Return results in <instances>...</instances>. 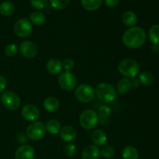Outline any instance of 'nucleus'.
Returning <instances> with one entry per match:
<instances>
[{"label":"nucleus","mask_w":159,"mask_h":159,"mask_svg":"<svg viewBox=\"0 0 159 159\" xmlns=\"http://www.w3.org/2000/svg\"><path fill=\"white\" fill-rule=\"evenodd\" d=\"M147 40V35L143 28L133 26L125 31L122 37L124 44L130 49H138L141 48Z\"/></svg>","instance_id":"1"},{"label":"nucleus","mask_w":159,"mask_h":159,"mask_svg":"<svg viewBox=\"0 0 159 159\" xmlns=\"http://www.w3.org/2000/svg\"><path fill=\"white\" fill-rule=\"evenodd\" d=\"M96 96L101 102L104 103H110L116 99L117 93L111 84L107 82H101L96 86L95 90Z\"/></svg>","instance_id":"2"},{"label":"nucleus","mask_w":159,"mask_h":159,"mask_svg":"<svg viewBox=\"0 0 159 159\" xmlns=\"http://www.w3.org/2000/svg\"><path fill=\"white\" fill-rule=\"evenodd\" d=\"M118 71L127 79H134L140 72V65L134 59L126 58L119 62Z\"/></svg>","instance_id":"3"},{"label":"nucleus","mask_w":159,"mask_h":159,"mask_svg":"<svg viewBox=\"0 0 159 159\" xmlns=\"http://www.w3.org/2000/svg\"><path fill=\"white\" fill-rule=\"evenodd\" d=\"M99 115L94 110L89 109L82 112L79 116V124L85 130H92L97 126Z\"/></svg>","instance_id":"4"},{"label":"nucleus","mask_w":159,"mask_h":159,"mask_svg":"<svg viewBox=\"0 0 159 159\" xmlns=\"http://www.w3.org/2000/svg\"><path fill=\"white\" fill-rule=\"evenodd\" d=\"M75 96L78 101L83 103H89L95 99L96 93L89 84H81L75 89Z\"/></svg>","instance_id":"5"},{"label":"nucleus","mask_w":159,"mask_h":159,"mask_svg":"<svg viewBox=\"0 0 159 159\" xmlns=\"http://www.w3.org/2000/svg\"><path fill=\"white\" fill-rule=\"evenodd\" d=\"M46 127L43 123L35 121L26 127V136L31 141H40L46 134Z\"/></svg>","instance_id":"6"},{"label":"nucleus","mask_w":159,"mask_h":159,"mask_svg":"<svg viewBox=\"0 0 159 159\" xmlns=\"http://www.w3.org/2000/svg\"><path fill=\"white\" fill-rule=\"evenodd\" d=\"M0 101L5 108L11 111L17 110L21 103L19 95L13 91H6L3 93Z\"/></svg>","instance_id":"7"},{"label":"nucleus","mask_w":159,"mask_h":159,"mask_svg":"<svg viewBox=\"0 0 159 159\" xmlns=\"http://www.w3.org/2000/svg\"><path fill=\"white\" fill-rule=\"evenodd\" d=\"M58 85L65 91H72L77 87L76 76L71 71H64L58 76Z\"/></svg>","instance_id":"8"},{"label":"nucleus","mask_w":159,"mask_h":159,"mask_svg":"<svg viewBox=\"0 0 159 159\" xmlns=\"http://www.w3.org/2000/svg\"><path fill=\"white\" fill-rule=\"evenodd\" d=\"M13 30L14 33L17 37L20 38H26L32 33V23L30 21V20L26 18L20 19L14 24Z\"/></svg>","instance_id":"9"},{"label":"nucleus","mask_w":159,"mask_h":159,"mask_svg":"<svg viewBox=\"0 0 159 159\" xmlns=\"http://www.w3.org/2000/svg\"><path fill=\"white\" fill-rule=\"evenodd\" d=\"M21 116L26 121L35 122L40 117V110L34 104H26L22 108Z\"/></svg>","instance_id":"10"},{"label":"nucleus","mask_w":159,"mask_h":159,"mask_svg":"<svg viewBox=\"0 0 159 159\" xmlns=\"http://www.w3.org/2000/svg\"><path fill=\"white\" fill-rule=\"evenodd\" d=\"M20 50L21 54L26 58H34L38 53L37 47L30 40H24L20 43Z\"/></svg>","instance_id":"11"},{"label":"nucleus","mask_w":159,"mask_h":159,"mask_svg":"<svg viewBox=\"0 0 159 159\" xmlns=\"http://www.w3.org/2000/svg\"><path fill=\"white\" fill-rule=\"evenodd\" d=\"M35 150L28 144H23L19 147L15 152V159H34Z\"/></svg>","instance_id":"12"},{"label":"nucleus","mask_w":159,"mask_h":159,"mask_svg":"<svg viewBox=\"0 0 159 159\" xmlns=\"http://www.w3.org/2000/svg\"><path fill=\"white\" fill-rule=\"evenodd\" d=\"M59 134H60V138H61L62 141L68 143L74 141L77 137L76 130L72 126L70 125H67L62 127Z\"/></svg>","instance_id":"13"},{"label":"nucleus","mask_w":159,"mask_h":159,"mask_svg":"<svg viewBox=\"0 0 159 159\" xmlns=\"http://www.w3.org/2000/svg\"><path fill=\"white\" fill-rule=\"evenodd\" d=\"M91 140L93 144L97 146L98 148L103 147L107 142V135L103 130L98 129L92 133Z\"/></svg>","instance_id":"14"},{"label":"nucleus","mask_w":159,"mask_h":159,"mask_svg":"<svg viewBox=\"0 0 159 159\" xmlns=\"http://www.w3.org/2000/svg\"><path fill=\"white\" fill-rule=\"evenodd\" d=\"M100 149L94 144H89L83 149L82 152V159H99Z\"/></svg>","instance_id":"15"},{"label":"nucleus","mask_w":159,"mask_h":159,"mask_svg":"<svg viewBox=\"0 0 159 159\" xmlns=\"http://www.w3.org/2000/svg\"><path fill=\"white\" fill-rule=\"evenodd\" d=\"M47 71L53 75H57L61 74V71L63 70L62 67V61H61L57 58H51L48 61L46 65Z\"/></svg>","instance_id":"16"},{"label":"nucleus","mask_w":159,"mask_h":159,"mask_svg":"<svg viewBox=\"0 0 159 159\" xmlns=\"http://www.w3.org/2000/svg\"><path fill=\"white\" fill-rule=\"evenodd\" d=\"M60 107L59 100L54 96H49L47 97L43 101V107L45 110L50 113H54L57 111Z\"/></svg>","instance_id":"17"},{"label":"nucleus","mask_w":159,"mask_h":159,"mask_svg":"<svg viewBox=\"0 0 159 159\" xmlns=\"http://www.w3.org/2000/svg\"><path fill=\"white\" fill-rule=\"evenodd\" d=\"M136 14L132 11H126L122 15V22L127 27H133L137 23Z\"/></svg>","instance_id":"18"},{"label":"nucleus","mask_w":159,"mask_h":159,"mask_svg":"<svg viewBox=\"0 0 159 159\" xmlns=\"http://www.w3.org/2000/svg\"><path fill=\"white\" fill-rule=\"evenodd\" d=\"M131 89V80H130L129 79H127V78L120 79V80L118 82L117 85H116L117 93H119L120 95L126 94V93H128Z\"/></svg>","instance_id":"19"},{"label":"nucleus","mask_w":159,"mask_h":159,"mask_svg":"<svg viewBox=\"0 0 159 159\" xmlns=\"http://www.w3.org/2000/svg\"><path fill=\"white\" fill-rule=\"evenodd\" d=\"M15 12V6L10 1H4L0 4V14L4 16H10Z\"/></svg>","instance_id":"20"},{"label":"nucleus","mask_w":159,"mask_h":159,"mask_svg":"<svg viewBox=\"0 0 159 159\" xmlns=\"http://www.w3.org/2000/svg\"><path fill=\"white\" fill-rule=\"evenodd\" d=\"M102 0H81V5L87 11H96L102 5Z\"/></svg>","instance_id":"21"},{"label":"nucleus","mask_w":159,"mask_h":159,"mask_svg":"<svg viewBox=\"0 0 159 159\" xmlns=\"http://www.w3.org/2000/svg\"><path fill=\"white\" fill-rule=\"evenodd\" d=\"M121 155L124 159H138L139 157L138 150L133 146H126L124 148Z\"/></svg>","instance_id":"22"},{"label":"nucleus","mask_w":159,"mask_h":159,"mask_svg":"<svg viewBox=\"0 0 159 159\" xmlns=\"http://www.w3.org/2000/svg\"><path fill=\"white\" fill-rule=\"evenodd\" d=\"M46 131L51 134H57L61 129V123L57 120H50L45 125Z\"/></svg>","instance_id":"23"},{"label":"nucleus","mask_w":159,"mask_h":159,"mask_svg":"<svg viewBox=\"0 0 159 159\" xmlns=\"http://www.w3.org/2000/svg\"><path fill=\"white\" fill-rule=\"evenodd\" d=\"M138 80L142 85L145 86H151L155 82V78L150 71H143L139 74Z\"/></svg>","instance_id":"24"},{"label":"nucleus","mask_w":159,"mask_h":159,"mask_svg":"<svg viewBox=\"0 0 159 159\" xmlns=\"http://www.w3.org/2000/svg\"><path fill=\"white\" fill-rule=\"evenodd\" d=\"M45 20H46V16L40 11L33 12L30 16V21L36 26H40L44 23Z\"/></svg>","instance_id":"25"},{"label":"nucleus","mask_w":159,"mask_h":159,"mask_svg":"<svg viewBox=\"0 0 159 159\" xmlns=\"http://www.w3.org/2000/svg\"><path fill=\"white\" fill-rule=\"evenodd\" d=\"M148 38L154 45H159V25H153L148 31Z\"/></svg>","instance_id":"26"},{"label":"nucleus","mask_w":159,"mask_h":159,"mask_svg":"<svg viewBox=\"0 0 159 159\" xmlns=\"http://www.w3.org/2000/svg\"><path fill=\"white\" fill-rule=\"evenodd\" d=\"M70 0H50L51 6L57 10H62L68 7Z\"/></svg>","instance_id":"27"},{"label":"nucleus","mask_w":159,"mask_h":159,"mask_svg":"<svg viewBox=\"0 0 159 159\" xmlns=\"http://www.w3.org/2000/svg\"><path fill=\"white\" fill-rule=\"evenodd\" d=\"M114 155L115 150L111 146H103L100 150V156L106 159H111Z\"/></svg>","instance_id":"28"},{"label":"nucleus","mask_w":159,"mask_h":159,"mask_svg":"<svg viewBox=\"0 0 159 159\" xmlns=\"http://www.w3.org/2000/svg\"><path fill=\"white\" fill-rule=\"evenodd\" d=\"M17 53H18V47L15 43H9L5 48V54L7 57H14L16 55Z\"/></svg>","instance_id":"29"},{"label":"nucleus","mask_w":159,"mask_h":159,"mask_svg":"<svg viewBox=\"0 0 159 159\" xmlns=\"http://www.w3.org/2000/svg\"><path fill=\"white\" fill-rule=\"evenodd\" d=\"M111 114V108L108 105H102L98 110V115L101 118H107Z\"/></svg>","instance_id":"30"},{"label":"nucleus","mask_w":159,"mask_h":159,"mask_svg":"<svg viewBox=\"0 0 159 159\" xmlns=\"http://www.w3.org/2000/svg\"><path fill=\"white\" fill-rule=\"evenodd\" d=\"M76 152H77V149H76L75 145L71 143H68L64 148V153L67 157H69V158L74 156L76 154Z\"/></svg>","instance_id":"31"},{"label":"nucleus","mask_w":159,"mask_h":159,"mask_svg":"<svg viewBox=\"0 0 159 159\" xmlns=\"http://www.w3.org/2000/svg\"><path fill=\"white\" fill-rule=\"evenodd\" d=\"M47 4H48V0H30L31 6L37 10L43 9Z\"/></svg>","instance_id":"32"},{"label":"nucleus","mask_w":159,"mask_h":159,"mask_svg":"<svg viewBox=\"0 0 159 159\" xmlns=\"http://www.w3.org/2000/svg\"><path fill=\"white\" fill-rule=\"evenodd\" d=\"M62 67L65 71H71L75 67V62L71 58H65L62 61Z\"/></svg>","instance_id":"33"},{"label":"nucleus","mask_w":159,"mask_h":159,"mask_svg":"<svg viewBox=\"0 0 159 159\" xmlns=\"http://www.w3.org/2000/svg\"><path fill=\"white\" fill-rule=\"evenodd\" d=\"M6 85L7 82L6 78L2 75H0V93H4L6 89Z\"/></svg>","instance_id":"34"},{"label":"nucleus","mask_w":159,"mask_h":159,"mask_svg":"<svg viewBox=\"0 0 159 159\" xmlns=\"http://www.w3.org/2000/svg\"><path fill=\"white\" fill-rule=\"evenodd\" d=\"M119 2L120 0H105L106 6L110 8L116 7L118 3H119Z\"/></svg>","instance_id":"35"},{"label":"nucleus","mask_w":159,"mask_h":159,"mask_svg":"<svg viewBox=\"0 0 159 159\" xmlns=\"http://www.w3.org/2000/svg\"><path fill=\"white\" fill-rule=\"evenodd\" d=\"M131 85H132V88L137 89L138 86H139V85H140L139 80H138V79H133L131 80Z\"/></svg>","instance_id":"36"}]
</instances>
